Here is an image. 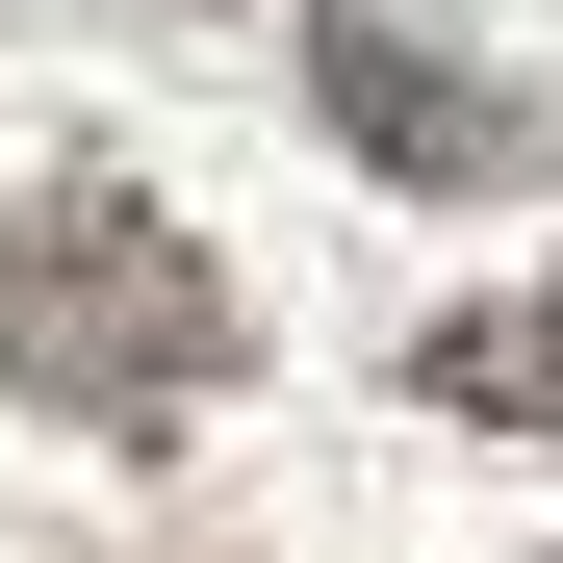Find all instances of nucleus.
<instances>
[{
	"instance_id": "obj_1",
	"label": "nucleus",
	"mask_w": 563,
	"mask_h": 563,
	"mask_svg": "<svg viewBox=\"0 0 563 563\" xmlns=\"http://www.w3.org/2000/svg\"><path fill=\"white\" fill-rule=\"evenodd\" d=\"M231 358H256L231 256L179 231L129 154H52V179H0V410H52V435H179Z\"/></svg>"
},
{
	"instance_id": "obj_2",
	"label": "nucleus",
	"mask_w": 563,
	"mask_h": 563,
	"mask_svg": "<svg viewBox=\"0 0 563 563\" xmlns=\"http://www.w3.org/2000/svg\"><path fill=\"white\" fill-rule=\"evenodd\" d=\"M308 129L410 206H538L563 179V103L461 52V0H308Z\"/></svg>"
},
{
	"instance_id": "obj_3",
	"label": "nucleus",
	"mask_w": 563,
	"mask_h": 563,
	"mask_svg": "<svg viewBox=\"0 0 563 563\" xmlns=\"http://www.w3.org/2000/svg\"><path fill=\"white\" fill-rule=\"evenodd\" d=\"M410 410H435V435H563V282L435 308V333H410Z\"/></svg>"
},
{
	"instance_id": "obj_4",
	"label": "nucleus",
	"mask_w": 563,
	"mask_h": 563,
	"mask_svg": "<svg viewBox=\"0 0 563 563\" xmlns=\"http://www.w3.org/2000/svg\"><path fill=\"white\" fill-rule=\"evenodd\" d=\"M129 26H206V0H129Z\"/></svg>"
}]
</instances>
